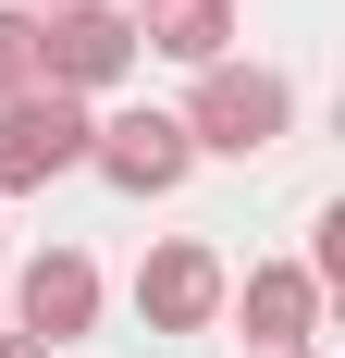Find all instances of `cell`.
<instances>
[{"label":"cell","instance_id":"obj_1","mask_svg":"<svg viewBox=\"0 0 345 358\" xmlns=\"http://www.w3.org/2000/svg\"><path fill=\"white\" fill-rule=\"evenodd\" d=\"M185 148L198 161H272L284 136H296V87H284L272 62H210L198 87H185Z\"/></svg>","mask_w":345,"mask_h":358},{"label":"cell","instance_id":"obj_2","mask_svg":"<svg viewBox=\"0 0 345 358\" xmlns=\"http://www.w3.org/2000/svg\"><path fill=\"white\" fill-rule=\"evenodd\" d=\"M136 62H148V50H136V25H124V0H50V13H37V87L111 99Z\"/></svg>","mask_w":345,"mask_h":358},{"label":"cell","instance_id":"obj_3","mask_svg":"<svg viewBox=\"0 0 345 358\" xmlns=\"http://www.w3.org/2000/svg\"><path fill=\"white\" fill-rule=\"evenodd\" d=\"M87 136H99V99H62V87L0 99V198H37L50 173H87Z\"/></svg>","mask_w":345,"mask_h":358},{"label":"cell","instance_id":"obj_4","mask_svg":"<svg viewBox=\"0 0 345 358\" xmlns=\"http://www.w3.org/2000/svg\"><path fill=\"white\" fill-rule=\"evenodd\" d=\"M87 173L111 185V198H172V185L198 173V148H185V124L172 111H99V136H87Z\"/></svg>","mask_w":345,"mask_h":358},{"label":"cell","instance_id":"obj_5","mask_svg":"<svg viewBox=\"0 0 345 358\" xmlns=\"http://www.w3.org/2000/svg\"><path fill=\"white\" fill-rule=\"evenodd\" d=\"M222 248H198V235H161V248L136 259V322L148 334H210L222 322Z\"/></svg>","mask_w":345,"mask_h":358},{"label":"cell","instance_id":"obj_6","mask_svg":"<svg viewBox=\"0 0 345 358\" xmlns=\"http://www.w3.org/2000/svg\"><path fill=\"white\" fill-rule=\"evenodd\" d=\"M222 322H235L259 358H296V346L321 334V285H309V259H247V285H222Z\"/></svg>","mask_w":345,"mask_h":358},{"label":"cell","instance_id":"obj_7","mask_svg":"<svg viewBox=\"0 0 345 358\" xmlns=\"http://www.w3.org/2000/svg\"><path fill=\"white\" fill-rule=\"evenodd\" d=\"M13 334H37L50 358H62L74 334H99V259L87 248H37L25 285H13Z\"/></svg>","mask_w":345,"mask_h":358},{"label":"cell","instance_id":"obj_8","mask_svg":"<svg viewBox=\"0 0 345 358\" xmlns=\"http://www.w3.org/2000/svg\"><path fill=\"white\" fill-rule=\"evenodd\" d=\"M124 25H136V50H161L185 74L235 62V0H124Z\"/></svg>","mask_w":345,"mask_h":358},{"label":"cell","instance_id":"obj_9","mask_svg":"<svg viewBox=\"0 0 345 358\" xmlns=\"http://www.w3.org/2000/svg\"><path fill=\"white\" fill-rule=\"evenodd\" d=\"M25 87H37V13L0 0V99H25Z\"/></svg>","mask_w":345,"mask_h":358},{"label":"cell","instance_id":"obj_10","mask_svg":"<svg viewBox=\"0 0 345 358\" xmlns=\"http://www.w3.org/2000/svg\"><path fill=\"white\" fill-rule=\"evenodd\" d=\"M0 358H50V346H37V334H13V322H0Z\"/></svg>","mask_w":345,"mask_h":358},{"label":"cell","instance_id":"obj_11","mask_svg":"<svg viewBox=\"0 0 345 358\" xmlns=\"http://www.w3.org/2000/svg\"><path fill=\"white\" fill-rule=\"evenodd\" d=\"M13 13H50V0H13Z\"/></svg>","mask_w":345,"mask_h":358},{"label":"cell","instance_id":"obj_12","mask_svg":"<svg viewBox=\"0 0 345 358\" xmlns=\"http://www.w3.org/2000/svg\"><path fill=\"white\" fill-rule=\"evenodd\" d=\"M296 358H309V346H296Z\"/></svg>","mask_w":345,"mask_h":358}]
</instances>
